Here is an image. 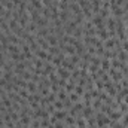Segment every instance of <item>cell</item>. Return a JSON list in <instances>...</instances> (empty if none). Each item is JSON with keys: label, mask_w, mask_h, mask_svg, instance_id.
Masks as SVG:
<instances>
[{"label": "cell", "mask_w": 128, "mask_h": 128, "mask_svg": "<svg viewBox=\"0 0 128 128\" xmlns=\"http://www.w3.org/2000/svg\"><path fill=\"white\" fill-rule=\"evenodd\" d=\"M58 73H60V78H63V79H67V78H68V72H67V70L60 68V70H58Z\"/></svg>", "instance_id": "cell-1"}]
</instances>
